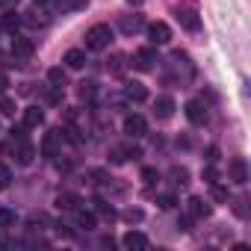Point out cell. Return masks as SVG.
<instances>
[{
    "mask_svg": "<svg viewBox=\"0 0 251 251\" xmlns=\"http://www.w3.org/2000/svg\"><path fill=\"white\" fill-rule=\"evenodd\" d=\"M3 154H9L18 166H30L33 157H36V148H33L27 139H12V142L3 145Z\"/></svg>",
    "mask_w": 251,
    "mask_h": 251,
    "instance_id": "cell-1",
    "label": "cell"
},
{
    "mask_svg": "<svg viewBox=\"0 0 251 251\" xmlns=\"http://www.w3.org/2000/svg\"><path fill=\"white\" fill-rule=\"evenodd\" d=\"M109 42H112V27L109 24H95L86 33V48L89 50H103V48H109Z\"/></svg>",
    "mask_w": 251,
    "mask_h": 251,
    "instance_id": "cell-2",
    "label": "cell"
},
{
    "mask_svg": "<svg viewBox=\"0 0 251 251\" xmlns=\"http://www.w3.org/2000/svg\"><path fill=\"white\" fill-rule=\"evenodd\" d=\"M124 133H127V136H133V139H139V136H145L148 133V121L142 118V115H127V118H124Z\"/></svg>",
    "mask_w": 251,
    "mask_h": 251,
    "instance_id": "cell-3",
    "label": "cell"
},
{
    "mask_svg": "<svg viewBox=\"0 0 251 251\" xmlns=\"http://www.w3.org/2000/svg\"><path fill=\"white\" fill-rule=\"evenodd\" d=\"M148 39H151V45H169V42H172V30H169V24H166V21H154V24H148Z\"/></svg>",
    "mask_w": 251,
    "mask_h": 251,
    "instance_id": "cell-4",
    "label": "cell"
},
{
    "mask_svg": "<svg viewBox=\"0 0 251 251\" xmlns=\"http://www.w3.org/2000/svg\"><path fill=\"white\" fill-rule=\"evenodd\" d=\"M59 145H62V133L59 130L45 133V139H42V157H48V160L59 157Z\"/></svg>",
    "mask_w": 251,
    "mask_h": 251,
    "instance_id": "cell-5",
    "label": "cell"
},
{
    "mask_svg": "<svg viewBox=\"0 0 251 251\" xmlns=\"http://www.w3.org/2000/svg\"><path fill=\"white\" fill-rule=\"evenodd\" d=\"M154 62H157V50L154 48H142V50L133 53V68L136 71H151Z\"/></svg>",
    "mask_w": 251,
    "mask_h": 251,
    "instance_id": "cell-6",
    "label": "cell"
},
{
    "mask_svg": "<svg viewBox=\"0 0 251 251\" xmlns=\"http://www.w3.org/2000/svg\"><path fill=\"white\" fill-rule=\"evenodd\" d=\"M227 177H230L233 183H239V186H242V183L248 180V163H245L242 157H233V160L227 163Z\"/></svg>",
    "mask_w": 251,
    "mask_h": 251,
    "instance_id": "cell-7",
    "label": "cell"
},
{
    "mask_svg": "<svg viewBox=\"0 0 251 251\" xmlns=\"http://www.w3.org/2000/svg\"><path fill=\"white\" fill-rule=\"evenodd\" d=\"M175 15H177V24H180L183 30H189V33L201 30V18H198V12H195V9H177Z\"/></svg>",
    "mask_w": 251,
    "mask_h": 251,
    "instance_id": "cell-8",
    "label": "cell"
},
{
    "mask_svg": "<svg viewBox=\"0 0 251 251\" xmlns=\"http://www.w3.org/2000/svg\"><path fill=\"white\" fill-rule=\"evenodd\" d=\"M118 27H121L124 36H136L139 30H145V21H142V15H124L118 21Z\"/></svg>",
    "mask_w": 251,
    "mask_h": 251,
    "instance_id": "cell-9",
    "label": "cell"
},
{
    "mask_svg": "<svg viewBox=\"0 0 251 251\" xmlns=\"http://www.w3.org/2000/svg\"><path fill=\"white\" fill-rule=\"evenodd\" d=\"M186 118L192 124H204L207 121V103L204 100H189L186 103Z\"/></svg>",
    "mask_w": 251,
    "mask_h": 251,
    "instance_id": "cell-10",
    "label": "cell"
},
{
    "mask_svg": "<svg viewBox=\"0 0 251 251\" xmlns=\"http://www.w3.org/2000/svg\"><path fill=\"white\" fill-rule=\"evenodd\" d=\"M33 50H36V48H33V42H30V39H21V36H15V39H12V56H15V59H30V56H33Z\"/></svg>",
    "mask_w": 251,
    "mask_h": 251,
    "instance_id": "cell-11",
    "label": "cell"
},
{
    "mask_svg": "<svg viewBox=\"0 0 251 251\" xmlns=\"http://www.w3.org/2000/svg\"><path fill=\"white\" fill-rule=\"evenodd\" d=\"M124 98H127L130 103H142V100H148V89L142 86V83H127V86H124Z\"/></svg>",
    "mask_w": 251,
    "mask_h": 251,
    "instance_id": "cell-12",
    "label": "cell"
},
{
    "mask_svg": "<svg viewBox=\"0 0 251 251\" xmlns=\"http://www.w3.org/2000/svg\"><path fill=\"white\" fill-rule=\"evenodd\" d=\"M154 115H157V118H163V121H166V118H172V115H175V100H172V98H166V95H163V98H157V100H154Z\"/></svg>",
    "mask_w": 251,
    "mask_h": 251,
    "instance_id": "cell-13",
    "label": "cell"
},
{
    "mask_svg": "<svg viewBox=\"0 0 251 251\" xmlns=\"http://www.w3.org/2000/svg\"><path fill=\"white\" fill-rule=\"evenodd\" d=\"M121 245H124V248H130V251H133V248L139 251V248L148 245V236L139 233V230H127V233H124V239H121Z\"/></svg>",
    "mask_w": 251,
    "mask_h": 251,
    "instance_id": "cell-14",
    "label": "cell"
},
{
    "mask_svg": "<svg viewBox=\"0 0 251 251\" xmlns=\"http://www.w3.org/2000/svg\"><path fill=\"white\" fill-rule=\"evenodd\" d=\"M186 210H189L192 219H207V216H210V204L201 201V198H189V201H186Z\"/></svg>",
    "mask_w": 251,
    "mask_h": 251,
    "instance_id": "cell-15",
    "label": "cell"
},
{
    "mask_svg": "<svg viewBox=\"0 0 251 251\" xmlns=\"http://www.w3.org/2000/svg\"><path fill=\"white\" fill-rule=\"evenodd\" d=\"M39 124H45V112L39 106H27L24 109V127H39Z\"/></svg>",
    "mask_w": 251,
    "mask_h": 251,
    "instance_id": "cell-16",
    "label": "cell"
},
{
    "mask_svg": "<svg viewBox=\"0 0 251 251\" xmlns=\"http://www.w3.org/2000/svg\"><path fill=\"white\" fill-rule=\"evenodd\" d=\"M68 68H83L86 65V50H80V48H71L68 53H65V59H62Z\"/></svg>",
    "mask_w": 251,
    "mask_h": 251,
    "instance_id": "cell-17",
    "label": "cell"
},
{
    "mask_svg": "<svg viewBox=\"0 0 251 251\" xmlns=\"http://www.w3.org/2000/svg\"><path fill=\"white\" fill-rule=\"evenodd\" d=\"M77 204H80V198L74 192H59L56 195V207L59 210H77Z\"/></svg>",
    "mask_w": 251,
    "mask_h": 251,
    "instance_id": "cell-18",
    "label": "cell"
},
{
    "mask_svg": "<svg viewBox=\"0 0 251 251\" xmlns=\"http://www.w3.org/2000/svg\"><path fill=\"white\" fill-rule=\"evenodd\" d=\"M169 177H172V180H169L172 186H186V183H189V172H186L183 166H175V169L169 172Z\"/></svg>",
    "mask_w": 251,
    "mask_h": 251,
    "instance_id": "cell-19",
    "label": "cell"
},
{
    "mask_svg": "<svg viewBox=\"0 0 251 251\" xmlns=\"http://www.w3.org/2000/svg\"><path fill=\"white\" fill-rule=\"evenodd\" d=\"M77 95H80V100H95V95H98V83L83 80V83H80V89H77Z\"/></svg>",
    "mask_w": 251,
    "mask_h": 251,
    "instance_id": "cell-20",
    "label": "cell"
},
{
    "mask_svg": "<svg viewBox=\"0 0 251 251\" xmlns=\"http://www.w3.org/2000/svg\"><path fill=\"white\" fill-rule=\"evenodd\" d=\"M77 225H80V227H86V230H92V227L98 225V219H95V213H92V210H80V207H77Z\"/></svg>",
    "mask_w": 251,
    "mask_h": 251,
    "instance_id": "cell-21",
    "label": "cell"
},
{
    "mask_svg": "<svg viewBox=\"0 0 251 251\" xmlns=\"http://www.w3.org/2000/svg\"><path fill=\"white\" fill-rule=\"evenodd\" d=\"M59 12H74V9H83L86 0H53Z\"/></svg>",
    "mask_w": 251,
    "mask_h": 251,
    "instance_id": "cell-22",
    "label": "cell"
},
{
    "mask_svg": "<svg viewBox=\"0 0 251 251\" xmlns=\"http://www.w3.org/2000/svg\"><path fill=\"white\" fill-rule=\"evenodd\" d=\"M48 83H50L53 89H62V86H65V71H62V68H50V71H48Z\"/></svg>",
    "mask_w": 251,
    "mask_h": 251,
    "instance_id": "cell-23",
    "label": "cell"
},
{
    "mask_svg": "<svg viewBox=\"0 0 251 251\" xmlns=\"http://www.w3.org/2000/svg\"><path fill=\"white\" fill-rule=\"evenodd\" d=\"M0 112H3V115H15V100L6 98V95H0Z\"/></svg>",
    "mask_w": 251,
    "mask_h": 251,
    "instance_id": "cell-24",
    "label": "cell"
},
{
    "mask_svg": "<svg viewBox=\"0 0 251 251\" xmlns=\"http://www.w3.org/2000/svg\"><path fill=\"white\" fill-rule=\"evenodd\" d=\"M9 183H12V169L0 163V189H6Z\"/></svg>",
    "mask_w": 251,
    "mask_h": 251,
    "instance_id": "cell-25",
    "label": "cell"
},
{
    "mask_svg": "<svg viewBox=\"0 0 251 251\" xmlns=\"http://www.w3.org/2000/svg\"><path fill=\"white\" fill-rule=\"evenodd\" d=\"M210 186H213V198H216L219 204H227V189H225V186H219V180H216V183H210Z\"/></svg>",
    "mask_w": 251,
    "mask_h": 251,
    "instance_id": "cell-26",
    "label": "cell"
},
{
    "mask_svg": "<svg viewBox=\"0 0 251 251\" xmlns=\"http://www.w3.org/2000/svg\"><path fill=\"white\" fill-rule=\"evenodd\" d=\"M157 204H160V207H163V210H172V207H175V204H177V198H175V195H172V192H166V195H160V198H157Z\"/></svg>",
    "mask_w": 251,
    "mask_h": 251,
    "instance_id": "cell-27",
    "label": "cell"
},
{
    "mask_svg": "<svg viewBox=\"0 0 251 251\" xmlns=\"http://www.w3.org/2000/svg\"><path fill=\"white\" fill-rule=\"evenodd\" d=\"M15 225V213L12 210H0V227H12Z\"/></svg>",
    "mask_w": 251,
    "mask_h": 251,
    "instance_id": "cell-28",
    "label": "cell"
},
{
    "mask_svg": "<svg viewBox=\"0 0 251 251\" xmlns=\"http://www.w3.org/2000/svg\"><path fill=\"white\" fill-rule=\"evenodd\" d=\"M109 71H112V74H121V71H124V56H121V53H115V56H112Z\"/></svg>",
    "mask_w": 251,
    "mask_h": 251,
    "instance_id": "cell-29",
    "label": "cell"
},
{
    "mask_svg": "<svg viewBox=\"0 0 251 251\" xmlns=\"http://www.w3.org/2000/svg\"><path fill=\"white\" fill-rule=\"evenodd\" d=\"M160 180V175H157V169H142V183H157Z\"/></svg>",
    "mask_w": 251,
    "mask_h": 251,
    "instance_id": "cell-30",
    "label": "cell"
},
{
    "mask_svg": "<svg viewBox=\"0 0 251 251\" xmlns=\"http://www.w3.org/2000/svg\"><path fill=\"white\" fill-rule=\"evenodd\" d=\"M95 207H98V213H100V216H103V219H109V222H112V219H115V213H112V207H106V204H103V201H95Z\"/></svg>",
    "mask_w": 251,
    "mask_h": 251,
    "instance_id": "cell-31",
    "label": "cell"
},
{
    "mask_svg": "<svg viewBox=\"0 0 251 251\" xmlns=\"http://www.w3.org/2000/svg\"><path fill=\"white\" fill-rule=\"evenodd\" d=\"M124 219H127V222H142V210H139V207L124 210Z\"/></svg>",
    "mask_w": 251,
    "mask_h": 251,
    "instance_id": "cell-32",
    "label": "cell"
},
{
    "mask_svg": "<svg viewBox=\"0 0 251 251\" xmlns=\"http://www.w3.org/2000/svg\"><path fill=\"white\" fill-rule=\"evenodd\" d=\"M216 160H219V148L210 145V148H207V163H216Z\"/></svg>",
    "mask_w": 251,
    "mask_h": 251,
    "instance_id": "cell-33",
    "label": "cell"
},
{
    "mask_svg": "<svg viewBox=\"0 0 251 251\" xmlns=\"http://www.w3.org/2000/svg\"><path fill=\"white\" fill-rule=\"evenodd\" d=\"M204 177H207V183H216V169H213V163L204 169Z\"/></svg>",
    "mask_w": 251,
    "mask_h": 251,
    "instance_id": "cell-34",
    "label": "cell"
},
{
    "mask_svg": "<svg viewBox=\"0 0 251 251\" xmlns=\"http://www.w3.org/2000/svg\"><path fill=\"white\" fill-rule=\"evenodd\" d=\"M3 27H6V30H15V27H18V18L6 15V18H3Z\"/></svg>",
    "mask_w": 251,
    "mask_h": 251,
    "instance_id": "cell-35",
    "label": "cell"
},
{
    "mask_svg": "<svg viewBox=\"0 0 251 251\" xmlns=\"http://www.w3.org/2000/svg\"><path fill=\"white\" fill-rule=\"evenodd\" d=\"M233 210H236V216H245V198H236Z\"/></svg>",
    "mask_w": 251,
    "mask_h": 251,
    "instance_id": "cell-36",
    "label": "cell"
},
{
    "mask_svg": "<svg viewBox=\"0 0 251 251\" xmlns=\"http://www.w3.org/2000/svg\"><path fill=\"white\" fill-rule=\"evenodd\" d=\"M189 225H192V216H183V219L177 222V227H180V230H192Z\"/></svg>",
    "mask_w": 251,
    "mask_h": 251,
    "instance_id": "cell-37",
    "label": "cell"
},
{
    "mask_svg": "<svg viewBox=\"0 0 251 251\" xmlns=\"http://www.w3.org/2000/svg\"><path fill=\"white\" fill-rule=\"evenodd\" d=\"M18 3V0H0V9H12Z\"/></svg>",
    "mask_w": 251,
    "mask_h": 251,
    "instance_id": "cell-38",
    "label": "cell"
},
{
    "mask_svg": "<svg viewBox=\"0 0 251 251\" xmlns=\"http://www.w3.org/2000/svg\"><path fill=\"white\" fill-rule=\"evenodd\" d=\"M6 86H9V80H6L3 74H0V95H3V92H6Z\"/></svg>",
    "mask_w": 251,
    "mask_h": 251,
    "instance_id": "cell-39",
    "label": "cell"
},
{
    "mask_svg": "<svg viewBox=\"0 0 251 251\" xmlns=\"http://www.w3.org/2000/svg\"><path fill=\"white\" fill-rule=\"evenodd\" d=\"M36 3H39V6H50V3H53V0H36Z\"/></svg>",
    "mask_w": 251,
    "mask_h": 251,
    "instance_id": "cell-40",
    "label": "cell"
},
{
    "mask_svg": "<svg viewBox=\"0 0 251 251\" xmlns=\"http://www.w3.org/2000/svg\"><path fill=\"white\" fill-rule=\"evenodd\" d=\"M127 3H130V6H139V3H142V0H127Z\"/></svg>",
    "mask_w": 251,
    "mask_h": 251,
    "instance_id": "cell-41",
    "label": "cell"
}]
</instances>
